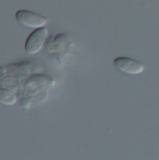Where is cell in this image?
I'll return each instance as SVG.
<instances>
[{"label":"cell","instance_id":"6da1fadb","mask_svg":"<svg viewBox=\"0 0 159 160\" xmlns=\"http://www.w3.org/2000/svg\"><path fill=\"white\" fill-rule=\"evenodd\" d=\"M15 18L21 24L31 28L44 27L48 22V19L46 17L25 9L18 10L15 14Z\"/></svg>","mask_w":159,"mask_h":160},{"label":"cell","instance_id":"7a4b0ae2","mask_svg":"<svg viewBox=\"0 0 159 160\" xmlns=\"http://www.w3.org/2000/svg\"><path fill=\"white\" fill-rule=\"evenodd\" d=\"M48 37V29L45 27L37 28L34 32H32L27 38L24 45L25 52L29 54H35L38 52Z\"/></svg>","mask_w":159,"mask_h":160},{"label":"cell","instance_id":"3957f363","mask_svg":"<svg viewBox=\"0 0 159 160\" xmlns=\"http://www.w3.org/2000/svg\"><path fill=\"white\" fill-rule=\"evenodd\" d=\"M113 63L117 69L130 75H138L144 71L142 64L129 57H118L114 59Z\"/></svg>","mask_w":159,"mask_h":160},{"label":"cell","instance_id":"277c9868","mask_svg":"<svg viewBox=\"0 0 159 160\" xmlns=\"http://www.w3.org/2000/svg\"><path fill=\"white\" fill-rule=\"evenodd\" d=\"M17 98L16 96L10 92L9 90L0 88V103L7 105V106H12L16 103Z\"/></svg>","mask_w":159,"mask_h":160}]
</instances>
